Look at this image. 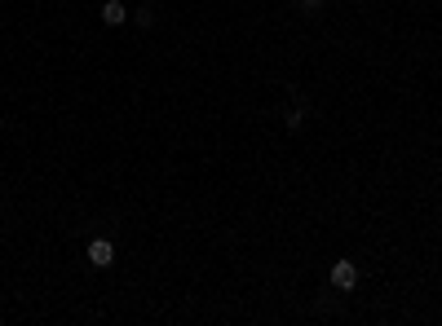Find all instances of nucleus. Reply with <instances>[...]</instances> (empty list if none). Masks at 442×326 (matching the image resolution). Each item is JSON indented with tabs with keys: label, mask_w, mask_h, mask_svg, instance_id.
Instances as JSON below:
<instances>
[{
	"label": "nucleus",
	"mask_w": 442,
	"mask_h": 326,
	"mask_svg": "<svg viewBox=\"0 0 442 326\" xmlns=\"http://www.w3.org/2000/svg\"><path fill=\"white\" fill-rule=\"evenodd\" d=\"M327 278H332V287H336V291H354L358 287V265L354 260H336Z\"/></svg>",
	"instance_id": "1"
},
{
	"label": "nucleus",
	"mask_w": 442,
	"mask_h": 326,
	"mask_svg": "<svg viewBox=\"0 0 442 326\" xmlns=\"http://www.w3.org/2000/svg\"><path fill=\"white\" fill-rule=\"evenodd\" d=\"M89 265L93 269L115 265V243H110V238H93V243H89Z\"/></svg>",
	"instance_id": "2"
},
{
	"label": "nucleus",
	"mask_w": 442,
	"mask_h": 326,
	"mask_svg": "<svg viewBox=\"0 0 442 326\" xmlns=\"http://www.w3.org/2000/svg\"><path fill=\"white\" fill-rule=\"evenodd\" d=\"M102 22H106V27H120V22H129V9H124L120 0H106V5H102Z\"/></svg>",
	"instance_id": "3"
},
{
	"label": "nucleus",
	"mask_w": 442,
	"mask_h": 326,
	"mask_svg": "<svg viewBox=\"0 0 442 326\" xmlns=\"http://www.w3.org/2000/svg\"><path fill=\"white\" fill-rule=\"evenodd\" d=\"M283 124H287V128H292V133H297V128H301V124H306V115H301V110L292 106V110H287V115H283Z\"/></svg>",
	"instance_id": "4"
},
{
	"label": "nucleus",
	"mask_w": 442,
	"mask_h": 326,
	"mask_svg": "<svg viewBox=\"0 0 442 326\" xmlns=\"http://www.w3.org/2000/svg\"><path fill=\"white\" fill-rule=\"evenodd\" d=\"M133 22H137V27H150V22H155V13H150V5H146V9H137V13H133Z\"/></svg>",
	"instance_id": "5"
},
{
	"label": "nucleus",
	"mask_w": 442,
	"mask_h": 326,
	"mask_svg": "<svg viewBox=\"0 0 442 326\" xmlns=\"http://www.w3.org/2000/svg\"><path fill=\"white\" fill-rule=\"evenodd\" d=\"M297 5H301V13H319L323 0H297Z\"/></svg>",
	"instance_id": "6"
}]
</instances>
